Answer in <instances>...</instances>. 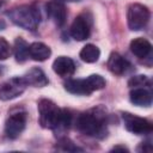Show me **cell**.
I'll return each instance as SVG.
<instances>
[{
	"instance_id": "obj_21",
	"label": "cell",
	"mask_w": 153,
	"mask_h": 153,
	"mask_svg": "<svg viewBox=\"0 0 153 153\" xmlns=\"http://www.w3.org/2000/svg\"><path fill=\"white\" fill-rule=\"evenodd\" d=\"M59 145H60L59 149H61V151H67V152H76V151H81V148H79L78 146H75V145H74L69 139H67V137L61 139V140L59 141Z\"/></svg>"
},
{
	"instance_id": "obj_13",
	"label": "cell",
	"mask_w": 153,
	"mask_h": 153,
	"mask_svg": "<svg viewBox=\"0 0 153 153\" xmlns=\"http://www.w3.org/2000/svg\"><path fill=\"white\" fill-rule=\"evenodd\" d=\"M106 65L109 71L116 75H123L124 73H127V71L130 67L129 62L118 53H111Z\"/></svg>"
},
{
	"instance_id": "obj_22",
	"label": "cell",
	"mask_w": 153,
	"mask_h": 153,
	"mask_svg": "<svg viewBox=\"0 0 153 153\" xmlns=\"http://www.w3.org/2000/svg\"><path fill=\"white\" fill-rule=\"evenodd\" d=\"M10 55H11V47L8 42L4 37H0V61L8 59Z\"/></svg>"
},
{
	"instance_id": "obj_6",
	"label": "cell",
	"mask_w": 153,
	"mask_h": 153,
	"mask_svg": "<svg viewBox=\"0 0 153 153\" xmlns=\"http://www.w3.org/2000/svg\"><path fill=\"white\" fill-rule=\"evenodd\" d=\"M26 86L27 85L25 84V81L23 80L22 76L12 78V79L7 80L5 84H2V86L0 87V99L1 100H11L13 98H17L25 91Z\"/></svg>"
},
{
	"instance_id": "obj_15",
	"label": "cell",
	"mask_w": 153,
	"mask_h": 153,
	"mask_svg": "<svg viewBox=\"0 0 153 153\" xmlns=\"http://www.w3.org/2000/svg\"><path fill=\"white\" fill-rule=\"evenodd\" d=\"M50 55V48L42 42H33L29 45V56L35 61H44Z\"/></svg>"
},
{
	"instance_id": "obj_3",
	"label": "cell",
	"mask_w": 153,
	"mask_h": 153,
	"mask_svg": "<svg viewBox=\"0 0 153 153\" xmlns=\"http://www.w3.org/2000/svg\"><path fill=\"white\" fill-rule=\"evenodd\" d=\"M6 14L12 23L25 30L35 31L39 24V12L33 6H18L10 10Z\"/></svg>"
},
{
	"instance_id": "obj_16",
	"label": "cell",
	"mask_w": 153,
	"mask_h": 153,
	"mask_svg": "<svg viewBox=\"0 0 153 153\" xmlns=\"http://www.w3.org/2000/svg\"><path fill=\"white\" fill-rule=\"evenodd\" d=\"M130 50L135 56L143 59L149 55V53L152 50V44L146 38L137 37L130 42Z\"/></svg>"
},
{
	"instance_id": "obj_17",
	"label": "cell",
	"mask_w": 153,
	"mask_h": 153,
	"mask_svg": "<svg viewBox=\"0 0 153 153\" xmlns=\"http://www.w3.org/2000/svg\"><path fill=\"white\" fill-rule=\"evenodd\" d=\"M80 59L84 62L87 63H93L96 61H98L99 56H100V50L97 45L94 44H86L81 50H80Z\"/></svg>"
},
{
	"instance_id": "obj_4",
	"label": "cell",
	"mask_w": 153,
	"mask_h": 153,
	"mask_svg": "<svg viewBox=\"0 0 153 153\" xmlns=\"http://www.w3.org/2000/svg\"><path fill=\"white\" fill-rule=\"evenodd\" d=\"M149 17V10L146 6L141 4H131L127 11V22L129 29L133 31L142 30L147 25Z\"/></svg>"
},
{
	"instance_id": "obj_10",
	"label": "cell",
	"mask_w": 153,
	"mask_h": 153,
	"mask_svg": "<svg viewBox=\"0 0 153 153\" xmlns=\"http://www.w3.org/2000/svg\"><path fill=\"white\" fill-rule=\"evenodd\" d=\"M53 71L62 78H69L75 72V63L71 57L59 56L53 62Z\"/></svg>"
},
{
	"instance_id": "obj_14",
	"label": "cell",
	"mask_w": 153,
	"mask_h": 153,
	"mask_svg": "<svg viewBox=\"0 0 153 153\" xmlns=\"http://www.w3.org/2000/svg\"><path fill=\"white\" fill-rule=\"evenodd\" d=\"M130 102L136 106H151L152 92L146 87H134L129 93Z\"/></svg>"
},
{
	"instance_id": "obj_24",
	"label": "cell",
	"mask_w": 153,
	"mask_h": 153,
	"mask_svg": "<svg viewBox=\"0 0 153 153\" xmlns=\"http://www.w3.org/2000/svg\"><path fill=\"white\" fill-rule=\"evenodd\" d=\"M67 1H79V0H67Z\"/></svg>"
},
{
	"instance_id": "obj_1",
	"label": "cell",
	"mask_w": 153,
	"mask_h": 153,
	"mask_svg": "<svg viewBox=\"0 0 153 153\" xmlns=\"http://www.w3.org/2000/svg\"><path fill=\"white\" fill-rule=\"evenodd\" d=\"M39 124L47 129L67 128L72 122V115L66 109H60L54 102L49 99H41L38 102Z\"/></svg>"
},
{
	"instance_id": "obj_7",
	"label": "cell",
	"mask_w": 153,
	"mask_h": 153,
	"mask_svg": "<svg viewBox=\"0 0 153 153\" xmlns=\"http://www.w3.org/2000/svg\"><path fill=\"white\" fill-rule=\"evenodd\" d=\"M25 124H26V114L16 112L7 118L5 124V133L10 139H16L23 133V130L25 129Z\"/></svg>"
},
{
	"instance_id": "obj_23",
	"label": "cell",
	"mask_w": 153,
	"mask_h": 153,
	"mask_svg": "<svg viewBox=\"0 0 153 153\" xmlns=\"http://www.w3.org/2000/svg\"><path fill=\"white\" fill-rule=\"evenodd\" d=\"M112 151H122V152H128V149L124 146H116L112 148Z\"/></svg>"
},
{
	"instance_id": "obj_5",
	"label": "cell",
	"mask_w": 153,
	"mask_h": 153,
	"mask_svg": "<svg viewBox=\"0 0 153 153\" xmlns=\"http://www.w3.org/2000/svg\"><path fill=\"white\" fill-rule=\"evenodd\" d=\"M122 118L126 129L133 134L146 135L152 131V123L143 117H139L129 112H123Z\"/></svg>"
},
{
	"instance_id": "obj_18",
	"label": "cell",
	"mask_w": 153,
	"mask_h": 153,
	"mask_svg": "<svg viewBox=\"0 0 153 153\" xmlns=\"http://www.w3.org/2000/svg\"><path fill=\"white\" fill-rule=\"evenodd\" d=\"M14 56L18 62H24L29 57V44L22 37L16 38L14 41Z\"/></svg>"
},
{
	"instance_id": "obj_11",
	"label": "cell",
	"mask_w": 153,
	"mask_h": 153,
	"mask_svg": "<svg viewBox=\"0 0 153 153\" xmlns=\"http://www.w3.org/2000/svg\"><path fill=\"white\" fill-rule=\"evenodd\" d=\"M22 78L27 86L44 87L48 85V78H47L45 73L38 67H33V68L29 69Z\"/></svg>"
},
{
	"instance_id": "obj_8",
	"label": "cell",
	"mask_w": 153,
	"mask_h": 153,
	"mask_svg": "<svg viewBox=\"0 0 153 153\" xmlns=\"http://www.w3.org/2000/svg\"><path fill=\"white\" fill-rule=\"evenodd\" d=\"M91 32V20L85 16H78L71 26V35L75 41H85Z\"/></svg>"
},
{
	"instance_id": "obj_20",
	"label": "cell",
	"mask_w": 153,
	"mask_h": 153,
	"mask_svg": "<svg viewBox=\"0 0 153 153\" xmlns=\"http://www.w3.org/2000/svg\"><path fill=\"white\" fill-rule=\"evenodd\" d=\"M128 85L131 88H134V87H145L146 85H149V80L146 75H136V76H133L129 80Z\"/></svg>"
},
{
	"instance_id": "obj_9",
	"label": "cell",
	"mask_w": 153,
	"mask_h": 153,
	"mask_svg": "<svg viewBox=\"0 0 153 153\" xmlns=\"http://www.w3.org/2000/svg\"><path fill=\"white\" fill-rule=\"evenodd\" d=\"M47 13L57 26H62L67 18V11L62 1L51 0L47 4Z\"/></svg>"
},
{
	"instance_id": "obj_25",
	"label": "cell",
	"mask_w": 153,
	"mask_h": 153,
	"mask_svg": "<svg viewBox=\"0 0 153 153\" xmlns=\"http://www.w3.org/2000/svg\"><path fill=\"white\" fill-rule=\"evenodd\" d=\"M0 6H1V2H0Z\"/></svg>"
},
{
	"instance_id": "obj_19",
	"label": "cell",
	"mask_w": 153,
	"mask_h": 153,
	"mask_svg": "<svg viewBox=\"0 0 153 153\" xmlns=\"http://www.w3.org/2000/svg\"><path fill=\"white\" fill-rule=\"evenodd\" d=\"M87 80H88L90 86H91L93 92L105 87V79L99 74H91L87 76Z\"/></svg>"
},
{
	"instance_id": "obj_2",
	"label": "cell",
	"mask_w": 153,
	"mask_h": 153,
	"mask_svg": "<svg viewBox=\"0 0 153 153\" xmlns=\"http://www.w3.org/2000/svg\"><path fill=\"white\" fill-rule=\"evenodd\" d=\"M105 111L102 108L82 112L76 117L75 127L79 131L87 136L102 139L106 135V121Z\"/></svg>"
},
{
	"instance_id": "obj_12",
	"label": "cell",
	"mask_w": 153,
	"mask_h": 153,
	"mask_svg": "<svg viewBox=\"0 0 153 153\" xmlns=\"http://www.w3.org/2000/svg\"><path fill=\"white\" fill-rule=\"evenodd\" d=\"M65 88L69 93L80 94V96H88L93 91L88 84L87 78L85 79H69L65 82Z\"/></svg>"
}]
</instances>
